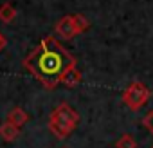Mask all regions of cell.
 Returning <instances> with one entry per match:
<instances>
[{
    "instance_id": "13",
    "label": "cell",
    "mask_w": 153,
    "mask_h": 148,
    "mask_svg": "<svg viewBox=\"0 0 153 148\" xmlns=\"http://www.w3.org/2000/svg\"><path fill=\"white\" fill-rule=\"evenodd\" d=\"M151 148H153V146H151Z\"/></svg>"
},
{
    "instance_id": "1",
    "label": "cell",
    "mask_w": 153,
    "mask_h": 148,
    "mask_svg": "<svg viewBox=\"0 0 153 148\" xmlns=\"http://www.w3.org/2000/svg\"><path fill=\"white\" fill-rule=\"evenodd\" d=\"M24 67L34 74L45 89H54L59 85L63 74L70 67H76V58L52 36H45L38 47L24 58Z\"/></svg>"
},
{
    "instance_id": "10",
    "label": "cell",
    "mask_w": 153,
    "mask_h": 148,
    "mask_svg": "<svg viewBox=\"0 0 153 148\" xmlns=\"http://www.w3.org/2000/svg\"><path fill=\"white\" fill-rule=\"evenodd\" d=\"M72 20H74L76 29H78V34L87 33V31L90 29V22H88V18H85L83 15H74V16H72Z\"/></svg>"
},
{
    "instance_id": "8",
    "label": "cell",
    "mask_w": 153,
    "mask_h": 148,
    "mask_svg": "<svg viewBox=\"0 0 153 148\" xmlns=\"http://www.w3.org/2000/svg\"><path fill=\"white\" fill-rule=\"evenodd\" d=\"M16 18V7L9 2L2 4L0 6V22H4V24H11L13 20Z\"/></svg>"
},
{
    "instance_id": "12",
    "label": "cell",
    "mask_w": 153,
    "mask_h": 148,
    "mask_svg": "<svg viewBox=\"0 0 153 148\" xmlns=\"http://www.w3.org/2000/svg\"><path fill=\"white\" fill-rule=\"evenodd\" d=\"M6 45H7V40H6V36H4L2 33H0V52L6 49Z\"/></svg>"
},
{
    "instance_id": "9",
    "label": "cell",
    "mask_w": 153,
    "mask_h": 148,
    "mask_svg": "<svg viewBox=\"0 0 153 148\" xmlns=\"http://www.w3.org/2000/svg\"><path fill=\"white\" fill-rule=\"evenodd\" d=\"M137 146H139V143L131 134H123L115 143V148H137Z\"/></svg>"
},
{
    "instance_id": "6",
    "label": "cell",
    "mask_w": 153,
    "mask_h": 148,
    "mask_svg": "<svg viewBox=\"0 0 153 148\" xmlns=\"http://www.w3.org/2000/svg\"><path fill=\"white\" fill-rule=\"evenodd\" d=\"M29 121V114L22 108V107H15L9 114H7V123H11V125H15L16 128H20V126H24L25 123Z\"/></svg>"
},
{
    "instance_id": "11",
    "label": "cell",
    "mask_w": 153,
    "mask_h": 148,
    "mask_svg": "<svg viewBox=\"0 0 153 148\" xmlns=\"http://www.w3.org/2000/svg\"><path fill=\"white\" fill-rule=\"evenodd\" d=\"M142 125H144L151 134H153V110H149V112L142 117Z\"/></svg>"
},
{
    "instance_id": "4",
    "label": "cell",
    "mask_w": 153,
    "mask_h": 148,
    "mask_svg": "<svg viewBox=\"0 0 153 148\" xmlns=\"http://www.w3.org/2000/svg\"><path fill=\"white\" fill-rule=\"evenodd\" d=\"M56 33H58L59 38H63V40H72L74 36H78V29H76L74 20H72L70 15L63 16V18L56 24Z\"/></svg>"
},
{
    "instance_id": "5",
    "label": "cell",
    "mask_w": 153,
    "mask_h": 148,
    "mask_svg": "<svg viewBox=\"0 0 153 148\" xmlns=\"http://www.w3.org/2000/svg\"><path fill=\"white\" fill-rule=\"evenodd\" d=\"M81 80H83L81 70H79L78 67H70V69L63 74V78H61L59 83H63V85L68 87V89H74V87H78V85L81 83Z\"/></svg>"
},
{
    "instance_id": "3",
    "label": "cell",
    "mask_w": 153,
    "mask_h": 148,
    "mask_svg": "<svg viewBox=\"0 0 153 148\" xmlns=\"http://www.w3.org/2000/svg\"><path fill=\"white\" fill-rule=\"evenodd\" d=\"M149 96H151V90L142 81H131L123 92V103L131 110H139L148 103Z\"/></svg>"
},
{
    "instance_id": "2",
    "label": "cell",
    "mask_w": 153,
    "mask_h": 148,
    "mask_svg": "<svg viewBox=\"0 0 153 148\" xmlns=\"http://www.w3.org/2000/svg\"><path fill=\"white\" fill-rule=\"evenodd\" d=\"M78 125H79V114L68 103H59L49 116V128L59 139H65L70 132L76 130Z\"/></svg>"
},
{
    "instance_id": "7",
    "label": "cell",
    "mask_w": 153,
    "mask_h": 148,
    "mask_svg": "<svg viewBox=\"0 0 153 148\" xmlns=\"http://www.w3.org/2000/svg\"><path fill=\"white\" fill-rule=\"evenodd\" d=\"M18 135H20V128H16L15 125H11V123H7V121L0 125V137H2L4 141L13 143V141L18 139Z\"/></svg>"
}]
</instances>
